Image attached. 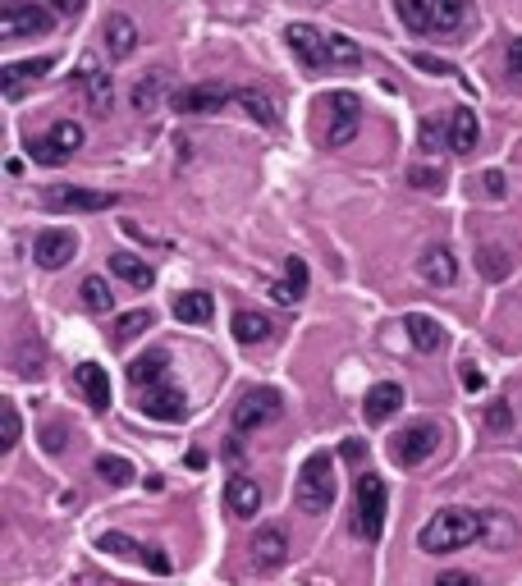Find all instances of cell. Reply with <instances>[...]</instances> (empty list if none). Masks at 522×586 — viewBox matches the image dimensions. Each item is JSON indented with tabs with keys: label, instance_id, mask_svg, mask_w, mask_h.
I'll use <instances>...</instances> for the list:
<instances>
[{
	"label": "cell",
	"instance_id": "6da1fadb",
	"mask_svg": "<svg viewBox=\"0 0 522 586\" xmlns=\"http://www.w3.org/2000/svg\"><path fill=\"white\" fill-rule=\"evenodd\" d=\"M129 385L138 394L142 417H152V422H184L188 417V399L170 380V353L165 348H152V353L129 362Z\"/></svg>",
	"mask_w": 522,
	"mask_h": 586
},
{
	"label": "cell",
	"instance_id": "7a4b0ae2",
	"mask_svg": "<svg viewBox=\"0 0 522 586\" xmlns=\"http://www.w3.org/2000/svg\"><path fill=\"white\" fill-rule=\"evenodd\" d=\"M486 513H477V509H440L435 518H426L422 522V532H417V550H426V554H454V550H463V545H472V541H481L486 536Z\"/></svg>",
	"mask_w": 522,
	"mask_h": 586
},
{
	"label": "cell",
	"instance_id": "3957f363",
	"mask_svg": "<svg viewBox=\"0 0 522 586\" xmlns=\"http://www.w3.org/2000/svg\"><path fill=\"white\" fill-rule=\"evenodd\" d=\"M385 518H390V490L376 472H362L358 495H353V536L376 545L385 536Z\"/></svg>",
	"mask_w": 522,
	"mask_h": 586
},
{
	"label": "cell",
	"instance_id": "277c9868",
	"mask_svg": "<svg viewBox=\"0 0 522 586\" xmlns=\"http://www.w3.org/2000/svg\"><path fill=\"white\" fill-rule=\"evenodd\" d=\"M335 495H339L335 458H330V454H312L303 467H298V490H294L298 509H303V513H330V509H335Z\"/></svg>",
	"mask_w": 522,
	"mask_h": 586
},
{
	"label": "cell",
	"instance_id": "5b68a950",
	"mask_svg": "<svg viewBox=\"0 0 522 586\" xmlns=\"http://www.w3.org/2000/svg\"><path fill=\"white\" fill-rule=\"evenodd\" d=\"M321 110H326V147H348V142L358 138L362 129V101L353 92H326L321 97Z\"/></svg>",
	"mask_w": 522,
	"mask_h": 586
},
{
	"label": "cell",
	"instance_id": "8992f818",
	"mask_svg": "<svg viewBox=\"0 0 522 586\" xmlns=\"http://www.w3.org/2000/svg\"><path fill=\"white\" fill-rule=\"evenodd\" d=\"M280 413H284L280 390H271V385H257V390H248L239 403H234V431H239V435L261 431V426L280 422Z\"/></svg>",
	"mask_w": 522,
	"mask_h": 586
},
{
	"label": "cell",
	"instance_id": "52a82bcc",
	"mask_svg": "<svg viewBox=\"0 0 522 586\" xmlns=\"http://www.w3.org/2000/svg\"><path fill=\"white\" fill-rule=\"evenodd\" d=\"M42 202L60 216H92V211H110L120 197L115 193H101V188H78V184H55L42 193Z\"/></svg>",
	"mask_w": 522,
	"mask_h": 586
},
{
	"label": "cell",
	"instance_id": "ba28073f",
	"mask_svg": "<svg viewBox=\"0 0 522 586\" xmlns=\"http://www.w3.org/2000/svg\"><path fill=\"white\" fill-rule=\"evenodd\" d=\"M78 147H83V124H78V120H60V124H51V133L33 138L28 156H33L37 165H46V170H55V165H65Z\"/></svg>",
	"mask_w": 522,
	"mask_h": 586
},
{
	"label": "cell",
	"instance_id": "9c48e42d",
	"mask_svg": "<svg viewBox=\"0 0 522 586\" xmlns=\"http://www.w3.org/2000/svg\"><path fill=\"white\" fill-rule=\"evenodd\" d=\"M55 14L42 10L37 0H10L5 14H0V37L5 42H19V37H33V33H51Z\"/></svg>",
	"mask_w": 522,
	"mask_h": 586
},
{
	"label": "cell",
	"instance_id": "30bf717a",
	"mask_svg": "<svg viewBox=\"0 0 522 586\" xmlns=\"http://www.w3.org/2000/svg\"><path fill=\"white\" fill-rule=\"evenodd\" d=\"M435 445H440V431H435L431 422H413L390 440V458L399 467H422L426 458L435 454Z\"/></svg>",
	"mask_w": 522,
	"mask_h": 586
},
{
	"label": "cell",
	"instance_id": "8fae6325",
	"mask_svg": "<svg viewBox=\"0 0 522 586\" xmlns=\"http://www.w3.org/2000/svg\"><path fill=\"white\" fill-rule=\"evenodd\" d=\"M252 568H257L261 577L280 573L284 564H289V532L284 527H275V522H266V527H257L252 532Z\"/></svg>",
	"mask_w": 522,
	"mask_h": 586
},
{
	"label": "cell",
	"instance_id": "7c38bea8",
	"mask_svg": "<svg viewBox=\"0 0 522 586\" xmlns=\"http://www.w3.org/2000/svg\"><path fill=\"white\" fill-rule=\"evenodd\" d=\"M284 42H289V51L298 55L303 69H330V33H321L312 23H289Z\"/></svg>",
	"mask_w": 522,
	"mask_h": 586
},
{
	"label": "cell",
	"instance_id": "4fadbf2b",
	"mask_svg": "<svg viewBox=\"0 0 522 586\" xmlns=\"http://www.w3.org/2000/svg\"><path fill=\"white\" fill-rule=\"evenodd\" d=\"M170 106L179 115H216V110L234 106V87H220V83H193V87H179L170 97Z\"/></svg>",
	"mask_w": 522,
	"mask_h": 586
},
{
	"label": "cell",
	"instance_id": "5bb4252c",
	"mask_svg": "<svg viewBox=\"0 0 522 586\" xmlns=\"http://www.w3.org/2000/svg\"><path fill=\"white\" fill-rule=\"evenodd\" d=\"M78 252V239L74 229H42L33 239V261L42 266V271H60V266H69Z\"/></svg>",
	"mask_w": 522,
	"mask_h": 586
},
{
	"label": "cell",
	"instance_id": "9a60e30c",
	"mask_svg": "<svg viewBox=\"0 0 522 586\" xmlns=\"http://www.w3.org/2000/svg\"><path fill=\"white\" fill-rule=\"evenodd\" d=\"M78 87H83V97H87V106H92V115H106L110 110V101H115V87H110V74H101L97 69V60L87 55V60H78Z\"/></svg>",
	"mask_w": 522,
	"mask_h": 586
},
{
	"label": "cell",
	"instance_id": "2e32d148",
	"mask_svg": "<svg viewBox=\"0 0 522 586\" xmlns=\"http://www.w3.org/2000/svg\"><path fill=\"white\" fill-rule=\"evenodd\" d=\"M74 385H78V394L97 408V413H106V408H110V376H106V367H101V362H78V367H74Z\"/></svg>",
	"mask_w": 522,
	"mask_h": 586
},
{
	"label": "cell",
	"instance_id": "e0dca14e",
	"mask_svg": "<svg viewBox=\"0 0 522 586\" xmlns=\"http://www.w3.org/2000/svg\"><path fill=\"white\" fill-rule=\"evenodd\" d=\"M234 106L257 120L261 129H280V106L271 101V92H261V87H234Z\"/></svg>",
	"mask_w": 522,
	"mask_h": 586
},
{
	"label": "cell",
	"instance_id": "ac0fdd59",
	"mask_svg": "<svg viewBox=\"0 0 522 586\" xmlns=\"http://www.w3.org/2000/svg\"><path fill=\"white\" fill-rule=\"evenodd\" d=\"M399 408H403V390L394 385V380H381V385H371L367 399H362V413H367V422H371V426L390 422V417L399 413Z\"/></svg>",
	"mask_w": 522,
	"mask_h": 586
},
{
	"label": "cell",
	"instance_id": "d6986e66",
	"mask_svg": "<svg viewBox=\"0 0 522 586\" xmlns=\"http://www.w3.org/2000/svg\"><path fill=\"white\" fill-rule=\"evenodd\" d=\"M417 271H422L426 284H440V289H449V284L458 280V261H454V252H449L445 243H435V248H426L422 257H417Z\"/></svg>",
	"mask_w": 522,
	"mask_h": 586
},
{
	"label": "cell",
	"instance_id": "ffe728a7",
	"mask_svg": "<svg viewBox=\"0 0 522 586\" xmlns=\"http://www.w3.org/2000/svg\"><path fill=\"white\" fill-rule=\"evenodd\" d=\"M472 19V0H431V33L454 37Z\"/></svg>",
	"mask_w": 522,
	"mask_h": 586
},
{
	"label": "cell",
	"instance_id": "44dd1931",
	"mask_svg": "<svg viewBox=\"0 0 522 586\" xmlns=\"http://www.w3.org/2000/svg\"><path fill=\"white\" fill-rule=\"evenodd\" d=\"M225 509L234 518H252L261 509V486L252 477H229L225 481Z\"/></svg>",
	"mask_w": 522,
	"mask_h": 586
},
{
	"label": "cell",
	"instance_id": "7402d4cb",
	"mask_svg": "<svg viewBox=\"0 0 522 586\" xmlns=\"http://www.w3.org/2000/svg\"><path fill=\"white\" fill-rule=\"evenodd\" d=\"M46 69H51V55H37V60H14V65H5V101H19L23 87L37 83Z\"/></svg>",
	"mask_w": 522,
	"mask_h": 586
},
{
	"label": "cell",
	"instance_id": "603a6c76",
	"mask_svg": "<svg viewBox=\"0 0 522 586\" xmlns=\"http://www.w3.org/2000/svg\"><path fill=\"white\" fill-rule=\"evenodd\" d=\"M477 142H481L477 110H454V115H449V152L468 156V152H477Z\"/></svg>",
	"mask_w": 522,
	"mask_h": 586
},
{
	"label": "cell",
	"instance_id": "cb8c5ba5",
	"mask_svg": "<svg viewBox=\"0 0 522 586\" xmlns=\"http://www.w3.org/2000/svg\"><path fill=\"white\" fill-rule=\"evenodd\" d=\"M138 23L129 19V14H110L106 19V51L115 55V60H129L133 51H138Z\"/></svg>",
	"mask_w": 522,
	"mask_h": 586
},
{
	"label": "cell",
	"instance_id": "d4e9b609",
	"mask_svg": "<svg viewBox=\"0 0 522 586\" xmlns=\"http://www.w3.org/2000/svg\"><path fill=\"white\" fill-rule=\"evenodd\" d=\"M229 326H234V339H239L243 348L266 344V339H271V330H275V326H271V316H266V312H248V307H239Z\"/></svg>",
	"mask_w": 522,
	"mask_h": 586
},
{
	"label": "cell",
	"instance_id": "484cf974",
	"mask_svg": "<svg viewBox=\"0 0 522 586\" xmlns=\"http://www.w3.org/2000/svg\"><path fill=\"white\" fill-rule=\"evenodd\" d=\"M271 298L284 307H298L307 298V261L303 257H289V271H284L280 284H271Z\"/></svg>",
	"mask_w": 522,
	"mask_h": 586
},
{
	"label": "cell",
	"instance_id": "4316f807",
	"mask_svg": "<svg viewBox=\"0 0 522 586\" xmlns=\"http://www.w3.org/2000/svg\"><path fill=\"white\" fill-rule=\"evenodd\" d=\"M403 330H408L413 348H422V353H435V348L445 344V326H440L435 316H426V312H408L403 316Z\"/></svg>",
	"mask_w": 522,
	"mask_h": 586
},
{
	"label": "cell",
	"instance_id": "83f0119b",
	"mask_svg": "<svg viewBox=\"0 0 522 586\" xmlns=\"http://www.w3.org/2000/svg\"><path fill=\"white\" fill-rule=\"evenodd\" d=\"M174 316H179L184 326H207L211 316H216V298L202 293V289H188V293L174 298Z\"/></svg>",
	"mask_w": 522,
	"mask_h": 586
},
{
	"label": "cell",
	"instance_id": "f1b7e54d",
	"mask_svg": "<svg viewBox=\"0 0 522 586\" xmlns=\"http://www.w3.org/2000/svg\"><path fill=\"white\" fill-rule=\"evenodd\" d=\"M110 271L120 275L124 284H133V289H152L156 284V271L142 257H133V252H115V257H110Z\"/></svg>",
	"mask_w": 522,
	"mask_h": 586
},
{
	"label": "cell",
	"instance_id": "f546056e",
	"mask_svg": "<svg viewBox=\"0 0 522 586\" xmlns=\"http://www.w3.org/2000/svg\"><path fill=\"white\" fill-rule=\"evenodd\" d=\"M394 14L408 33H431V0H394Z\"/></svg>",
	"mask_w": 522,
	"mask_h": 586
},
{
	"label": "cell",
	"instance_id": "4dcf8cb0",
	"mask_svg": "<svg viewBox=\"0 0 522 586\" xmlns=\"http://www.w3.org/2000/svg\"><path fill=\"white\" fill-rule=\"evenodd\" d=\"M97 477L106 481V486H133V477H138V472H133V463L129 458H120V454H101L97 458Z\"/></svg>",
	"mask_w": 522,
	"mask_h": 586
},
{
	"label": "cell",
	"instance_id": "1f68e13d",
	"mask_svg": "<svg viewBox=\"0 0 522 586\" xmlns=\"http://www.w3.org/2000/svg\"><path fill=\"white\" fill-rule=\"evenodd\" d=\"M78 293H83L87 312H110V307H115V293H110V284L101 280V275H87V280L78 284Z\"/></svg>",
	"mask_w": 522,
	"mask_h": 586
},
{
	"label": "cell",
	"instance_id": "d6a6232c",
	"mask_svg": "<svg viewBox=\"0 0 522 586\" xmlns=\"http://www.w3.org/2000/svg\"><path fill=\"white\" fill-rule=\"evenodd\" d=\"M152 321H156V316L147 312V307H133V312L115 316V339H120V344H129L133 335H142V330H152Z\"/></svg>",
	"mask_w": 522,
	"mask_h": 586
},
{
	"label": "cell",
	"instance_id": "836d02e7",
	"mask_svg": "<svg viewBox=\"0 0 522 586\" xmlns=\"http://www.w3.org/2000/svg\"><path fill=\"white\" fill-rule=\"evenodd\" d=\"M97 550L115 554V559H142V550H147V545H138L133 536H124V532H101L97 536Z\"/></svg>",
	"mask_w": 522,
	"mask_h": 586
},
{
	"label": "cell",
	"instance_id": "e575fe53",
	"mask_svg": "<svg viewBox=\"0 0 522 586\" xmlns=\"http://www.w3.org/2000/svg\"><path fill=\"white\" fill-rule=\"evenodd\" d=\"M23 440V422H19V408H14L10 399L0 403V449H5V454H10L14 445H19Z\"/></svg>",
	"mask_w": 522,
	"mask_h": 586
},
{
	"label": "cell",
	"instance_id": "d590c367",
	"mask_svg": "<svg viewBox=\"0 0 522 586\" xmlns=\"http://www.w3.org/2000/svg\"><path fill=\"white\" fill-rule=\"evenodd\" d=\"M161 87H165V69H156V74H147V83L133 87V106H138V110H156Z\"/></svg>",
	"mask_w": 522,
	"mask_h": 586
},
{
	"label": "cell",
	"instance_id": "8d00e7d4",
	"mask_svg": "<svg viewBox=\"0 0 522 586\" xmlns=\"http://www.w3.org/2000/svg\"><path fill=\"white\" fill-rule=\"evenodd\" d=\"M477 266H481V275H486V280H504V275H509V257H504L495 243H486V248H481Z\"/></svg>",
	"mask_w": 522,
	"mask_h": 586
},
{
	"label": "cell",
	"instance_id": "74e56055",
	"mask_svg": "<svg viewBox=\"0 0 522 586\" xmlns=\"http://www.w3.org/2000/svg\"><path fill=\"white\" fill-rule=\"evenodd\" d=\"M408 184L422 188V193H440V188H445V174L431 170V165H413V170H408Z\"/></svg>",
	"mask_w": 522,
	"mask_h": 586
},
{
	"label": "cell",
	"instance_id": "f35d334b",
	"mask_svg": "<svg viewBox=\"0 0 522 586\" xmlns=\"http://www.w3.org/2000/svg\"><path fill=\"white\" fill-rule=\"evenodd\" d=\"M142 564L152 568L156 577H170V568H174V564H170V554H165L161 545H147V550H142Z\"/></svg>",
	"mask_w": 522,
	"mask_h": 586
},
{
	"label": "cell",
	"instance_id": "ab89813d",
	"mask_svg": "<svg viewBox=\"0 0 522 586\" xmlns=\"http://www.w3.org/2000/svg\"><path fill=\"white\" fill-rule=\"evenodd\" d=\"M486 426H490V431H509V426H513L509 403H490V408H486Z\"/></svg>",
	"mask_w": 522,
	"mask_h": 586
},
{
	"label": "cell",
	"instance_id": "60d3db41",
	"mask_svg": "<svg viewBox=\"0 0 522 586\" xmlns=\"http://www.w3.org/2000/svg\"><path fill=\"white\" fill-rule=\"evenodd\" d=\"M413 65H417V69H426V74H458V69L449 65V60H435V55H422V51L413 55Z\"/></svg>",
	"mask_w": 522,
	"mask_h": 586
},
{
	"label": "cell",
	"instance_id": "b9f144b4",
	"mask_svg": "<svg viewBox=\"0 0 522 586\" xmlns=\"http://www.w3.org/2000/svg\"><path fill=\"white\" fill-rule=\"evenodd\" d=\"M504 74L522 78V37H513V42H509V55H504Z\"/></svg>",
	"mask_w": 522,
	"mask_h": 586
},
{
	"label": "cell",
	"instance_id": "7bdbcfd3",
	"mask_svg": "<svg viewBox=\"0 0 522 586\" xmlns=\"http://www.w3.org/2000/svg\"><path fill=\"white\" fill-rule=\"evenodd\" d=\"M458 380H463V390H472V394H477V390H486V376H481V371L472 367V362H463V371H458Z\"/></svg>",
	"mask_w": 522,
	"mask_h": 586
},
{
	"label": "cell",
	"instance_id": "ee69618b",
	"mask_svg": "<svg viewBox=\"0 0 522 586\" xmlns=\"http://www.w3.org/2000/svg\"><path fill=\"white\" fill-rule=\"evenodd\" d=\"M481 188H486V197H504V174L500 170H486V174H481Z\"/></svg>",
	"mask_w": 522,
	"mask_h": 586
},
{
	"label": "cell",
	"instance_id": "f6af8a7d",
	"mask_svg": "<svg viewBox=\"0 0 522 586\" xmlns=\"http://www.w3.org/2000/svg\"><path fill=\"white\" fill-rule=\"evenodd\" d=\"M435 586H481V582L472 573H440L435 577Z\"/></svg>",
	"mask_w": 522,
	"mask_h": 586
},
{
	"label": "cell",
	"instance_id": "bcb514c9",
	"mask_svg": "<svg viewBox=\"0 0 522 586\" xmlns=\"http://www.w3.org/2000/svg\"><path fill=\"white\" fill-rule=\"evenodd\" d=\"M51 5H55V10H60V14H78V10H83V5H87V0H51Z\"/></svg>",
	"mask_w": 522,
	"mask_h": 586
}]
</instances>
